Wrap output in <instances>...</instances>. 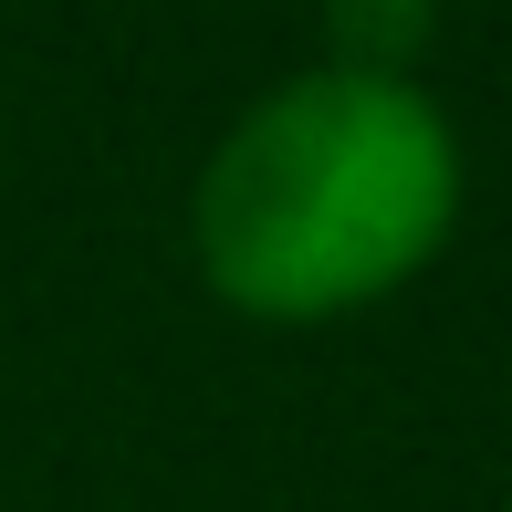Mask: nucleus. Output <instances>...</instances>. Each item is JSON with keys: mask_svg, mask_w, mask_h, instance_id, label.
<instances>
[{"mask_svg": "<svg viewBox=\"0 0 512 512\" xmlns=\"http://www.w3.org/2000/svg\"><path fill=\"white\" fill-rule=\"evenodd\" d=\"M429 42H439V0H324V63L418 74Z\"/></svg>", "mask_w": 512, "mask_h": 512, "instance_id": "2", "label": "nucleus"}, {"mask_svg": "<svg viewBox=\"0 0 512 512\" xmlns=\"http://www.w3.org/2000/svg\"><path fill=\"white\" fill-rule=\"evenodd\" d=\"M471 157L418 74L304 63L262 84L189 178V272L220 314L314 335L377 314L450 251Z\"/></svg>", "mask_w": 512, "mask_h": 512, "instance_id": "1", "label": "nucleus"}]
</instances>
